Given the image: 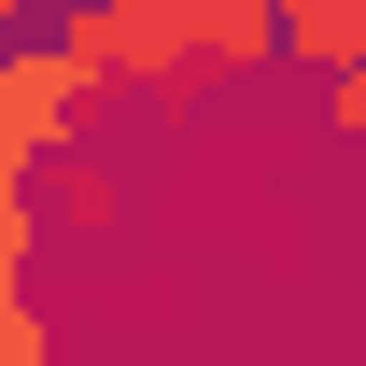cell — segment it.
Masks as SVG:
<instances>
[{
	"mask_svg": "<svg viewBox=\"0 0 366 366\" xmlns=\"http://www.w3.org/2000/svg\"><path fill=\"white\" fill-rule=\"evenodd\" d=\"M29 254H43V212H29V169L0 155V296L29 282Z\"/></svg>",
	"mask_w": 366,
	"mask_h": 366,
	"instance_id": "3",
	"label": "cell"
},
{
	"mask_svg": "<svg viewBox=\"0 0 366 366\" xmlns=\"http://www.w3.org/2000/svg\"><path fill=\"white\" fill-rule=\"evenodd\" d=\"M99 99H113V85H99V71L56 43V29H43V43H0V155H14V169H43V155H85Z\"/></svg>",
	"mask_w": 366,
	"mask_h": 366,
	"instance_id": "1",
	"label": "cell"
},
{
	"mask_svg": "<svg viewBox=\"0 0 366 366\" xmlns=\"http://www.w3.org/2000/svg\"><path fill=\"white\" fill-rule=\"evenodd\" d=\"M0 43H14V0H0Z\"/></svg>",
	"mask_w": 366,
	"mask_h": 366,
	"instance_id": "7",
	"label": "cell"
},
{
	"mask_svg": "<svg viewBox=\"0 0 366 366\" xmlns=\"http://www.w3.org/2000/svg\"><path fill=\"white\" fill-rule=\"evenodd\" d=\"M324 127H338V141H366V56H352V71H324Z\"/></svg>",
	"mask_w": 366,
	"mask_h": 366,
	"instance_id": "6",
	"label": "cell"
},
{
	"mask_svg": "<svg viewBox=\"0 0 366 366\" xmlns=\"http://www.w3.org/2000/svg\"><path fill=\"white\" fill-rule=\"evenodd\" d=\"M268 56H296V71H352L366 56V0H268Z\"/></svg>",
	"mask_w": 366,
	"mask_h": 366,
	"instance_id": "2",
	"label": "cell"
},
{
	"mask_svg": "<svg viewBox=\"0 0 366 366\" xmlns=\"http://www.w3.org/2000/svg\"><path fill=\"white\" fill-rule=\"evenodd\" d=\"M43 169H56V226H113V212H127L99 155H43Z\"/></svg>",
	"mask_w": 366,
	"mask_h": 366,
	"instance_id": "4",
	"label": "cell"
},
{
	"mask_svg": "<svg viewBox=\"0 0 366 366\" xmlns=\"http://www.w3.org/2000/svg\"><path fill=\"white\" fill-rule=\"evenodd\" d=\"M0 366H56V324H43V296H29V282L0 296Z\"/></svg>",
	"mask_w": 366,
	"mask_h": 366,
	"instance_id": "5",
	"label": "cell"
}]
</instances>
